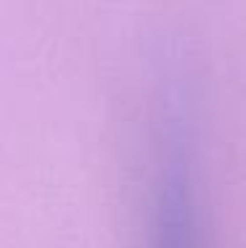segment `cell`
<instances>
[{"label":"cell","mask_w":246,"mask_h":248,"mask_svg":"<svg viewBox=\"0 0 246 248\" xmlns=\"http://www.w3.org/2000/svg\"><path fill=\"white\" fill-rule=\"evenodd\" d=\"M188 209V201L175 196V182L169 180L167 196H164V238L169 240V248H183V230L188 227L183 211Z\"/></svg>","instance_id":"obj_1"}]
</instances>
